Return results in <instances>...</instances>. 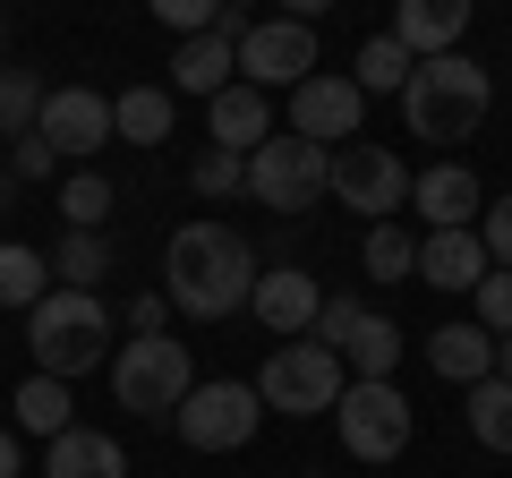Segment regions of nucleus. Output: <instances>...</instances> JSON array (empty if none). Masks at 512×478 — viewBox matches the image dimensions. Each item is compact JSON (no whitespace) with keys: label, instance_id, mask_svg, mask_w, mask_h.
Returning <instances> with one entry per match:
<instances>
[{"label":"nucleus","instance_id":"f8f14e48","mask_svg":"<svg viewBox=\"0 0 512 478\" xmlns=\"http://www.w3.org/2000/svg\"><path fill=\"white\" fill-rule=\"evenodd\" d=\"M35 137L60 154V163H94V154L111 146V94L94 86H52L35 111Z\"/></svg>","mask_w":512,"mask_h":478},{"label":"nucleus","instance_id":"2eb2a0df","mask_svg":"<svg viewBox=\"0 0 512 478\" xmlns=\"http://www.w3.org/2000/svg\"><path fill=\"white\" fill-rule=\"evenodd\" d=\"M239 77V26H205V35H180V52H171V94H205L214 103L222 86Z\"/></svg>","mask_w":512,"mask_h":478},{"label":"nucleus","instance_id":"ddd939ff","mask_svg":"<svg viewBox=\"0 0 512 478\" xmlns=\"http://www.w3.org/2000/svg\"><path fill=\"white\" fill-rule=\"evenodd\" d=\"M291 137H316V146H350V137H367V94L350 86V77H299L291 86Z\"/></svg>","mask_w":512,"mask_h":478},{"label":"nucleus","instance_id":"6e6552de","mask_svg":"<svg viewBox=\"0 0 512 478\" xmlns=\"http://www.w3.org/2000/svg\"><path fill=\"white\" fill-rule=\"evenodd\" d=\"M171 427H180L188 453H239V444L265 427V402H256V385L214 376V385H188V402L171 410Z\"/></svg>","mask_w":512,"mask_h":478},{"label":"nucleus","instance_id":"5701e85b","mask_svg":"<svg viewBox=\"0 0 512 478\" xmlns=\"http://www.w3.org/2000/svg\"><path fill=\"white\" fill-rule=\"evenodd\" d=\"M43 291H52V257L26 239H0V308H35Z\"/></svg>","mask_w":512,"mask_h":478},{"label":"nucleus","instance_id":"7ed1b4c3","mask_svg":"<svg viewBox=\"0 0 512 478\" xmlns=\"http://www.w3.org/2000/svg\"><path fill=\"white\" fill-rule=\"evenodd\" d=\"M26 350H35V368L43 376H86L111 359V308L94 291H69V282H52V291L26 308Z\"/></svg>","mask_w":512,"mask_h":478},{"label":"nucleus","instance_id":"f257e3e1","mask_svg":"<svg viewBox=\"0 0 512 478\" xmlns=\"http://www.w3.org/2000/svg\"><path fill=\"white\" fill-rule=\"evenodd\" d=\"M256 248L231 231V222H214V214H197V222H180L171 231V248H163V299L180 316H197V325H222V316H239L248 308V291H256Z\"/></svg>","mask_w":512,"mask_h":478},{"label":"nucleus","instance_id":"e433bc0d","mask_svg":"<svg viewBox=\"0 0 512 478\" xmlns=\"http://www.w3.org/2000/svg\"><path fill=\"white\" fill-rule=\"evenodd\" d=\"M325 9H333V0H282V18H299V26H316Z\"/></svg>","mask_w":512,"mask_h":478},{"label":"nucleus","instance_id":"58836bf2","mask_svg":"<svg viewBox=\"0 0 512 478\" xmlns=\"http://www.w3.org/2000/svg\"><path fill=\"white\" fill-rule=\"evenodd\" d=\"M495 376L512 385V333H495Z\"/></svg>","mask_w":512,"mask_h":478},{"label":"nucleus","instance_id":"cd10ccee","mask_svg":"<svg viewBox=\"0 0 512 478\" xmlns=\"http://www.w3.org/2000/svg\"><path fill=\"white\" fill-rule=\"evenodd\" d=\"M52 274L69 282V291H94V282L111 274V239H103V231H69V239L52 248Z\"/></svg>","mask_w":512,"mask_h":478},{"label":"nucleus","instance_id":"9b49d317","mask_svg":"<svg viewBox=\"0 0 512 478\" xmlns=\"http://www.w3.org/2000/svg\"><path fill=\"white\" fill-rule=\"evenodd\" d=\"M299 77H316V26H299V18L239 26V86L274 94V86H299Z\"/></svg>","mask_w":512,"mask_h":478},{"label":"nucleus","instance_id":"aec40b11","mask_svg":"<svg viewBox=\"0 0 512 478\" xmlns=\"http://www.w3.org/2000/svg\"><path fill=\"white\" fill-rule=\"evenodd\" d=\"M478 274H487V248H478V231H427L419 239V274L427 291H478Z\"/></svg>","mask_w":512,"mask_h":478},{"label":"nucleus","instance_id":"39448f33","mask_svg":"<svg viewBox=\"0 0 512 478\" xmlns=\"http://www.w3.org/2000/svg\"><path fill=\"white\" fill-rule=\"evenodd\" d=\"M325 180H333V146H316V137L274 129L248 154V197L265 205V214H282V222L308 214V205H325Z\"/></svg>","mask_w":512,"mask_h":478},{"label":"nucleus","instance_id":"423d86ee","mask_svg":"<svg viewBox=\"0 0 512 478\" xmlns=\"http://www.w3.org/2000/svg\"><path fill=\"white\" fill-rule=\"evenodd\" d=\"M333 427H342V453L350 461H402L410 453V393L393 376H350L342 402H333Z\"/></svg>","mask_w":512,"mask_h":478},{"label":"nucleus","instance_id":"473e14b6","mask_svg":"<svg viewBox=\"0 0 512 478\" xmlns=\"http://www.w3.org/2000/svg\"><path fill=\"white\" fill-rule=\"evenodd\" d=\"M470 299H478V325H487V333H512V274H504V265H487Z\"/></svg>","mask_w":512,"mask_h":478},{"label":"nucleus","instance_id":"c756f323","mask_svg":"<svg viewBox=\"0 0 512 478\" xmlns=\"http://www.w3.org/2000/svg\"><path fill=\"white\" fill-rule=\"evenodd\" d=\"M43 94H52V86H43L35 69H0V137H26V129H35Z\"/></svg>","mask_w":512,"mask_h":478},{"label":"nucleus","instance_id":"ea45409f","mask_svg":"<svg viewBox=\"0 0 512 478\" xmlns=\"http://www.w3.org/2000/svg\"><path fill=\"white\" fill-rule=\"evenodd\" d=\"M239 9H248V0H222V18H239Z\"/></svg>","mask_w":512,"mask_h":478},{"label":"nucleus","instance_id":"0eeeda50","mask_svg":"<svg viewBox=\"0 0 512 478\" xmlns=\"http://www.w3.org/2000/svg\"><path fill=\"white\" fill-rule=\"evenodd\" d=\"M342 385H350V368L316 342V333H299V342H274V359L256 376V402L282 410V419H316V410L342 402Z\"/></svg>","mask_w":512,"mask_h":478},{"label":"nucleus","instance_id":"4be33fe9","mask_svg":"<svg viewBox=\"0 0 512 478\" xmlns=\"http://www.w3.org/2000/svg\"><path fill=\"white\" fill-rule=\"evenodd\" d=\"M427 368L453 376V385H478V376H495V333L487 325H436L427 333Z\"/></svg>","mask_w":512,"mask_h":478},{"label":"nucleus","instance_id":"c9c22d12","mask_svg":"<svg viewBox=\"0 0 512 478\" xmlns=\"http://www.w3.org/2000/svg\"><path fill=\"white\" fill-rule=\"evenodd\" d=\"M163 316H171V299H163V291H146L137 308H128V325H137V333H163Z\"/></svg>","mask_w":512,"mask_h":478},{"label":"nucleus","instance_id":"a878e982","mask_svg":"<svg viewBox=\"0 0 512 478\" xmlns=\"http://www.w3.org/2000/svg\"><path fill=\"white\" fill-rule=\"evenodd\" d=\"M111 205H120V188H111L94 163H77L69 180H60V214H69V231H103Z\"/></svg>","mask_w":512,"mask_h":478},{"label":"nucleus","instance_id":"393cba45","mask_svg":"<svg viewBox=\"0 0 512 478\" xmlns=\"http://www.w3.org/2000/svg\"><path fill=\"white\" fill-rule=\"evenodd\" d=\"M461 393H470V402H461L470 410V436L487 444V453H512V385L504 376H478V385H461Z\"/></svg>","mask_w":512,"mask_h":478},{"label":"nucleus","instance_id":"bb28decb","mask_svg":"<svg viewBox=\"0 0 512 478\" xmlns=\"http://www.w3.org/2000/svg\"><path fill=\"white\" fill-rule=\"evenodd\" d=\"M9 410H18V436H43V444H52L60 427H77V419H69V385H60V376L18 385V402H9Z\"/></svg>","mask_w":512,"mask_h":478},{"label":"nucleus","instance_id":"7c9ffc66","mask_svg":"<svg viewBox=\"0 0 512 478\" xmlns=\"http://www.w3.org/2000/svg\"><path fill=\"white\" fill-rule=\"evenodd\" d=\"M188 188H197V197H239V188H248V154L205 146V154H197V171H188Z\"/></svg>","mask_w":512,"mask_h":478},{"label":"nucleus","instance_id":"f03ea898","mask_svg":"<svg viewBox=\"0 0 512 478\" xmlns=\"http://www.w3.org/2000/svg\"><path fill=\"white\" fill-rule=\"evenodd\" d=\"M487 111H495L487 60H470V52L410 60V77H402V120H410V137H427V146H461V137L487 129Z\"/></svg>","mask_w":512,"mask_h":478},{"label":"nucleus","instance_id":"2f4dec72","mask_svg":"<svg viewBox=\"0 0 512 478\" xmlns=\"http://www.w3.org/2000/svg\"><path fill=\"white\" fill-rule=\"evenodd\" d=\"M470 231H478V248H487V265H504V274H512V188L495 205H478Z\"/></svg>","mask_w":512,"mask_h":478},{"label":"nucleus","instance_id":"412c9836","mask_svg":"<svg viewBox=\"0 0 512 478\" xmlns=\"http://www.w3.org/2000/svg\"><path fill=\"white\" fill-rule=\"evenodd\" d=\"M171 137V86H120L111 94V146H163Z\"/></svg>","mask_w":512,"mask_h":478},{"label":"nucleus","instance_id":"6ab92c4d","mask_svg":"<svg viewBox=\"0 0 512 478\" xmlns=\"http://www.w3.org/2000/svg\"><path fill=\"white\" fill-rule=\"evenodd\" d=\"M43 478H128V453L103 427H60V436L43 444Z\"/></svg>","mask_w":512,"mask_h":478},{"label":"nucleus","instance_id":"20e7f679","mask_svg":"<svg viewBox=\"0 0 512 478\" xmlns=\"http://www.w3.org/2000/svg\"><path fill=\"white\" fill-rule=\"evenodd\" d=\"M103 368H111V402L137 410V419H171V410L188 402V385H197V359H188V342H171V333H137V342L111 350Z\"/></svg>","mask_w":512,"mask_h":478},{"label":"nucleus","instance_id":"dca6fc26","mask_svg":"<svg viewBox=\"0 0 512 478\" xmlns=\"http://www.w3.org/2000/svg\"><path fill=\"white\" fill-rule=\"evenodd\" d=\"M384 35L402 43L410 60L461 52V35H470V0H393V26H384Z\"/></svg>","mask_w":512,"mask_h":478},{"label":"nucleus","instance_id":"4c0bfd02","mask_svg":"<svg viewBox=\"0 0 512 478\" xmlns=\"http://www.w3.org/2000/svg\"><path fill=\"white\" fill-rule=\"evenodd\" d=\"M0 478H18V427H0Z\"/></svg>","mask_w":512,"mask_h":478},{"label":"nucleus","instance_id":"72a5a7b5","mask_svg":"<svg viewBox=\"0 0 512 478\" xmlns=\"http://www.w3.org/2000/svg\"><path fill=\"white\" fill-rule=\"evenodd\" d=\"M146 9L171 26V35H205V26H222V0H146Z\"/></svg>","mask_w":512,"mask_h":478},{"label":"nucleus","instance_id":"a19ab883","mask_svg":"<svg viewBox=\"0 0 512 478\" xmlns=\"http://www.w3.org/2000/svg\"><path fill=\"white\" fill-rule=\"evenodd\" d=\"M0 43H9V18H0Z\"/></svg>","mask_w":512,"mask_h":478},{"label":"nucleus","instance_id":"c85d7f7f","mask_svg":"<svg viewBox=\"0 0 512 478\" xmlns=\"http://www.w3.org/2000/svg\"><path fill=\"white\" fill-rule=\"evenodd\" d=\"M402 77H410V52L393 35H376V43H359V77H350V86L367 94V103H376V94H402Z\"/></svg>","mask_w":512,"mask_h":478},{"label":"nucleus","instance_id":"1a4fd4ad","mask_svg":"<svg viewBox=\"0 0 512 478\" xmlns=\"http://www.w3.org/2000/svg\"><path fill=\"white\" fill-rule=\"evenodd\" d=\"M333 205H350V214L367 222H393L410 205V171L393 146H367V137H350V146H333V180H325Z\"/></svg>","mask_w":512,"mask_h":478},{"label":"nucleus","instance_id":"a211bd4d","mask_svg":"<svg viewBox=\"0 0 512 478\" xmlns=\"http://www.w3.org/2000/svg\"><path fill=\"white\" fill-rule=\"evenodd\" d=\"M205 129H214V146H222V154H256L265 137H274V103H265L256 86H239V77H231V86L205 103Z\"/></svg>","mask_w":512,"mask_h":478},{"label":"nucleus","instance_id":"79ce46f5","mask_svg":"<svg viewBox=\"0 0 512 478\" xmlns=\"http://www.w3.org/2000/svg\"><path fill=\"white\" fill-rule=\"evenodd\" d=\"M299 478H325V470H299Z\"/></svg>","mask_w":512,"mask_h":478},{"label":"nucleus","instance_id":"9d476101","mask_svg":"<svg viewBox=\"0 0 512 478\" xmlns=\"http://www.w3.org/2000/svg\"><path fill=\"white\" fill-rule=\"evenodd\" d=\"M316 342H325L350 376H393L402 368V325L376 316V308H359V299H333V291H325V308H316Z\"/></svg>","mask_w":512,"mask_h":478},{"label":"nucleus","instance_id":"b1692460","mask_svg":"<svg viewBox=\"0 0 512 478\" xmlns=\"http://www.w3.org/2000/svg\"><path fill=\"white\" fill-rule=\"evenodd\" d=\"M359 265H367L376 282H410V274H419V231H410V222H367Z\"/></svg>","mask_w":512,"mask_h":478},{"label":"nucleus","instance_id":"f704fd0d","mask_svg":"<svg viewBox=\"0 0 512 478\" xmlns=\"http://www.w3.org/2000/svg\"><path fill=\"white\" fill-rule=\"evenodd\" d=\"M9 171H18V180H52V171H60V154L43 146L35 129H26V137H9Z\"/></svg>","mask_w":512,"mask_h":478},{"label":"nucleus","instance_id":"4468645a","mask_svg":"<svg viewBox=\"0 0 512 478\" xmlns=\"http://www.w3.org/2000/svg\"><path fill=\"white\" fill-rule=\"evenodd\" d=\"M316 308H325V282L308 274V265H265L248 291V316L274 342H299V333H316Z\"/></svg>","mask_w":512,"mask_h":478},{"label":"nucleus","instance_id":"f3484780","mask_svg":"<svg viewBox=\"0 0 512 478\" xmlns=\"http://www.w3.org/2000/svg\"><path fill=\"white\" fill-rule=\"evenodd\" d=\"M410 205H419L427 231H470L478 205H487V188H478L470 163H436V171H419V180H410Z\"/></svg>","mask_w":512,"mask_h":478}]
</instances>
